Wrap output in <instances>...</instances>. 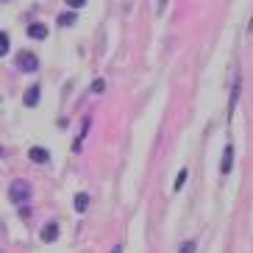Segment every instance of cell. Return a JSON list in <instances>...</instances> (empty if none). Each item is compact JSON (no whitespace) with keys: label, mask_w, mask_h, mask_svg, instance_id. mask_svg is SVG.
<instances>
[{"label":"cell","mask_w":253,"mask_h":253,"mask_svg":"<svg viewBox=\"0 0 253 253\" xmlns=\"http://www.w3.org/2000/svg\"><path fill=\"white\" fill-rule=\"evenodd\" d=\"M186 175H189V170H178V178H175V184H172V189H175V192H178L181 186L186 184Z\"/></svg>","instance_id":"11"},{"label":"cell","mask_w":253,"mask_h":253,"mask_svg":"<svg viewBox=\"0 0 253 253\" xmlns=\"http://www.w3.org/2000/svg\"><path fill=\"white\" fill-rule=\"evenodd\" d=\"M103 89H106V81H103V78H97V81L92 84V92L97 95V92H103Z\"/></svg>","instance_id":"13"},{"label":"cell","mask_w":253,"mask_h":253,"mask_svg":"<svg viewBox=\"0 0 253 253\" xmlns=\"http://www.w3.org/2000/svg\"><path fill=\"white\" fill-rule=\"evenodd\" d=\"M237 100H239V70H234V89H231V100H228V117H234Z\"/></svg>","instance_id":"3"},{"label":"cell","mask_w":253,"mask_h":253,"mask_svg":"<svg viewBox=\"0 0 253 253\" xmlns=\"http://www.w3.org/2000/svg\"><path fill=\"white\" fill-rule=\"evenodd\" d=\"M28 156H31V162L45 164L47 159H50V153H47V148H31V150H28Z\"/></svg>","instance_id":"8"},{"label":"cell","mask_w":253,"mask_h":253,"mask_svg":"<svg viewBox=\"0 0 253 253\" xmlns=\"http://www.w3.org/2000/svg\"><path fill=\"white\" fill-rule=\"evenodd\" d=\"M23 103L28 106V109H34V106L39 103V86H28V89H25V95H23Z\"/></svg>","instance_id":"7"},{"label":"cell","mask_w":253,"mask_h":253,"mask_svg":"<svg viewBox=\"0 0 253 253\" xmlns=\"http://www.w3.org/2000/svg\"><path fill=\"white\" fill-rule=\"evenodd\" d=\"M112 253H123V245H114V248H112Z\"/></svg>","instance_id":"16"},{"label":"cell","mask_w":253,"mask_h":253,"mask_svg":"<svg viewBox=\"0 0 253 253\" xmlns=\"http://www.w3.org/2000/svg\"><path fill=\"white\" fill-rule=\"evenodd\" d=\"M0 53L3 56L8 53V34H0Z\"/></svg>","instance_id":"12"},{"label":"cell","mask_w":253,"mask_h":253,"mask_svg":"<svg viewBox=\"0 0 253 253\" xmlns=\"http://www.w3.org/2000/svg\"><path fill=\"white\" fill-rule=\"evenodd\" d=\"M86 206H89V195L78 192L75 195V211H86Z\"/></svg>","instance_id":"9"},{"label":"cell","mask_w":253,"mask_h":253,"mask_svg":"<svg viewBox=\"0 0 253 253\" xmlns=\"http://www.w3.org/2000/svg\"><path fill=\"white\" fill-rule=\"evenodd\" d=\"M178 253H195V242H184Z\"/></svg>","instance_id":"14"},{"label":"cell","mask_w":253,"mask_h":253,"mask_svg":"<svg viewBox=\"0 0 253 253\" xmlns=\"http://www.w3.org/2000/svg\"><path fill=\"white\" fill-rule=\"evenodd\" d=\"M17 70H23V73H37V70H39V59L34 56V53L23 50L20 56H17Z\"/></svg>","instance_id":"2"},{"label":"cell","mask_w":253,"mask_h":253,"mask_svg":"<svg viewBox=\"0 0 253 253\" xmlns=\"http://www.w3.org/2000/svg\"><path fill=\"white\" fill-rule=\"evenodd\" d=\"M28 37L31 39H45L47 37V25L45 23H31L28 25Z\"/></svg>","instance_id":"6"},{"label":"cell","mask_w":253,"mask_h":253,"mask_svg":"<svg viewBox=\"0 0 253 253\" xmlns=\"http://www.w3.org/2000/svg\"><path fill=\"white\" fill-rule=\"evenodd\" d=\"M8 198H11V203H17V206H25V201L31 198V184L28 181H11V184H8Z\"/></svg>","instance_id":"1"},{"label":"cell","mask_w":253,"mask_h":253,"mask_svg":"<svg viewBox=\"0 0 253 253\" xmlns=\"http://www.w3.org/2000/svg\"><path fill=\"white\" fill-rule=\"evenodd\" d=\"M164 3H167V0H159V14L164 11Z\"/></svg>","instance_id":"17"},{"label":"cell","mask_w":253,"mask_h":253,"mask_svg":"<svg viewBox=\"0 0 253 253\" xmlns=\"http://www.w3.org/2000/svg\"><path fill=\"white\" fill-rule=\"evenodd\" d=\"M231 164H234V145H225L223 162H220V172H223V175H228V172H231Z\"/></svg>","instance_id":"4"},{"label":"cell","mask_w":253,"mask_h":253,"mask_svg":"<svg viewBox=\"0 0 253 253\" xmlns=\"http://www.w3.org/2000/svg\"><path fill=\"white\" fill-rule=\"evenodd\" d=\"M56 237H59V223L50 220V223L42 228V242H56Z\"/></svg>","instance_id":"5"},{"label":"cell","mask_w":253,"mask_h":253,"mask_svg":"<svg viewBox=\"0 0 253 253\" xmlns=\"http://www.w3.org/2000/svg\"><path fill=\"white\" fill-rule=\"evenodd\" d=\"M75 20H78V14H73V11H64V14H59V25H64V28L75 25Z\"/></svg>","instance_id":"10"},{"label":"cell","mask_w":253,"mask_h":253,"mask_svg":"<svg viewBox=\"0 0 253 253\" xmlns=\"http://www.w3.org/2000/svg\"><path fill=\"white\" fill-rule=\"evenodd\" d=\"M86 0H67V6H73V8H81Z\"/></svg>","instance_id":"15"}]
</instances>
